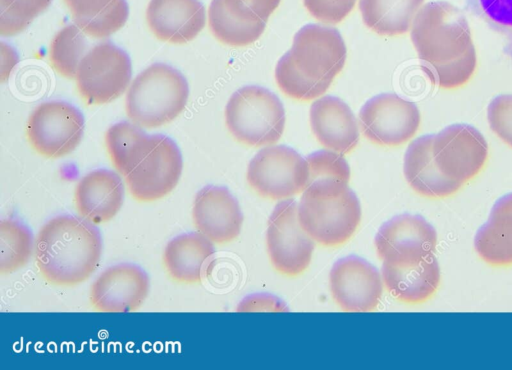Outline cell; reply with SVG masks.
Instances as JSON below:
<instances>
[{
    "label": "cell",
    "mask_w": 512,
    "mask_h": 370,
    "mask_svg": "<svg viewBox=\"0 0 512 370\" xmlns=\"http://www.w3.org/2000/svg\"><path fill=\"white\" fill-rule=\"evenodd\" d=\"M422 70L444 90L466 85L477 69L471 29L463 11L447 1L423 5L411 26Z\"/></svg>",
    "instance_id": "1"
},
{
    "label": "cell",
    "mask_w": 512,
    "mask_h": 370,
    "mask_svg": "<svg viewBox=\"0 0 512 370\" xmlns=\"http://www.w3.org/2000/svg\"><path fill=\"white\" fill-rule=\"evenodd\" d=\"M347 49L333 27L306 24L293 38L292 47L278 60L276 82L287 96L313 100L324 94L345 65Z\"/></svg>",
    "instance_id": "2"
},
{
    "label": "cell",
    "mask_w": 512,
    "mask_h": 370,
    "mask_svg": "<svg viewBox=\"0 0 512 370\" xmlns=\"http://www.w3.org/2000/svg\"><path fill=\"white\" fill-rule=\"evenodd\" d=\"M34 253L42 277L56 286H75L96 270L102 239L95 224L71 215L48 220L39 230Z\"/></svg>",
    "instance_id": "3"
},
{
    "label": "cell",
    "mask_w": 512,
    "mask_h": 370,
    "mask_svg": "<svg viewBox=\"0 0 512 370\" xmlns=\"http://www.w3.org/2000/svg\"><path fill=\"white\" fill-rule=\"evenodd\" d=\"M302 229L318 244L337 247L355 233L361 206L348 183L318 179L304 189L297 210Z\"/></svg>",
    "instance_id": "4"
},
{
    "label": "cell",
    "mask_w": 512,
    "mask_h": 370,
    "mask_svg": "<svg viewBox=\"0 0 512 370\" xmlns=\"http://www.w3.org/2000/svg\"><path fill=\"white\" fill-rule=\"evenodd\" d=\"M188 96L185 77L171 66L156 63L131 83L126 94V113L138 127H160L184 110Z\"/></svg>",
    "instance_id": "5"
},
{
    "label": "cell",
    "mask_w": 512,
    "mask_h": 370,
    "mask_svg": "<svg viewBox=\"0 0 512 370\" xmlns=\"http://www.w3.org/2000/svg\"><path fill=\"white\" fill-rule=\"evenodd\" d=\"M225 123L234 139L242 144L271 145L283 134L284 106L267 88L247 85L230 96L225 108Z\"/></svg>",
    "instance_id": "6"
},
{
    "label": "cell",
    "mask_w": 512,
    "mask_h": 370,
    "mask_svg": "<svg viewBox=\"0 0 512 370\" xmlns=\"http://www.w3.org/2000/svg\"><path fill=\"white\" fill-rule=\"evenodd\" d=\"M246 178L261 197L285 200L303 192L309 171L305 158L286 145L268 146L250 160Z\"/></svg>",
    "instance_id": "7"
},
{
    "label": "cell",
    "mask_w": 512,
    "mask_h": 370,
    "mask_svg": "<svg viewBox=\"0 0 512 370\" xmlns=\"http://www.w3.org/2000/svg\"><path fill=\"white\" fill-rule=\"evenodd\" d=\"M182 168V155L176 143L165 135H152L137 163L124 178L135 200L152 202L165 197L176 187Z\"/></svg>",
    "instance_id": "8"
},
{
    "label": "cell",
    "mask_w": 512,
    "mask_h": 370,
    "mask_svg": "<svg viewBox=\"0 0 512 370\" xmlns=\"http://www.w3.org/2000/svg\"><path fill=\"white\" fill-rule=\"evenodd\" d=\"M131 74L127 53L110 42H103L84 55L75 80L82 99L89 105H100L122 95L130 83Z\"/></svg>",
    "instance_id": "9"
},
{
    "label": "cell",
    "mask_w": 512,
    "mask_h": 370,
    "mask_svg": "<svg viewBox=\"0 0 512 370\" xmlns=\"http://www.w3.org/2000/svg\"><path fill=\"white\" fill-rule=\"evenodd\" d=\"M295 200L285 199L273 209L266 231V246L273 268L293 277L309 266L315 241L302 229Z\"/></svg>",
    "instance_id": "10"
},
{
    "label": "cell",
    "mask_w": 512,
    "mask_h": 370,
    "mask_svg": "<svg viewBox=\"0 0 512 370\" xmlns=\"http://www.w3.org/2000/svg\"><path fill=\"white\" fill-rule=\"evenodd\" d=\"M84 131L82 113L64 101H47L31 113L26 136L31 147L47 158L70 154L79 145Z\"/></svg>",
    "instance_id": "11"
},
{
    "label": "cell",
    "mask_w": 512,
    "mask_h": 370,
    "mask_svg": "<svg viewBox=\"0 0 512 370\" xmlns=\"http://www.w3.org/2000/svg\"><path fill=\"white\" fill-rule=\"evenodd\" d=\"M436 166L448 179L463 185L476 177L488 159V144L472 125L456 123L433 135Z\"/></svg>",
    "instance_id": "12"
},
{
    "label": "cell",
    "mask_w": 512,
    "mask_h": 370,
    "mask_svg": "<svg viewBox=\"0 0 512 370\" xmlns=\"http://www.w3.org/2000/svg\"><path fill=\"white\" fill-rule=\"evenodd\" d=\"M359 121L362 133L372 143L399 146L416 134L421 115L414 102L395 93H382L361 107Z\"/></svg>",
    "instance_id": "13"
},
{
    "label": "cell",
    "mask_w": 512,
    "mask_h": 370,
    "mask_svg": "<svg viewBox=\"0 0 512 370\" xmlns=\"http://www.w3.org/2000/svg\"><path fill=\"white\" fill-rule=\"evenodd\" d=\"M374 245L383 263L411 265L434 254L437 232L422 216L401 214L380 227Z\"/></svg>",
    "instance_id": "14"
},
{
    "label": "cell",
    "mask_w": 512,
    "mask_h": 370,
    "mask_svg": "<svg viewBox=\"0 0 512 370\" xmlns=\"http://www.w3.org/2000/svg\"><path fill=\"white\" fill-rule=\"evenodd\" d=\"M380 272L368 261L350 255L334 263L329 273V288L335 303L348 312L376 309L382 294Z\"/></svg>",
    "instance_id": "15"
},
{
    "label": "cell",
    "mask_w": 512,
    "mask_h": 370,
    "mask_svg": "<svg viewBox=\"0 0 512 370\" xmlns=\"http://www.w3.org/2000/svg\"><path fill=\"white\" fill-rule=\"evenodd\" d=\"M149 278L140 267L121 263L104 270L93 282L89 299L98 312H132L149 292Z\"/></svg>",
    "instance_id": "16"
},
{
    "label": "cell",
    "mask_w": 512,
    "mask_h": 370,
    "mask_svg": "<svg viewBox=\"0 0 512 370\" xmlns=\"http://www.w3.org/2000/svg\"><path fill=\"white\" fill-rule=\"evenodd\" d=\"M192 219L197 231L216 244L235 240L244 220L239 203L229 190L212 185L197 192Z\"/></svg>",
    "instance_id": "17"
},
{
    "label": "cell",
    "mask_w": 512,
    "mask_h": 370,
    "mask_svg": "<svg viewBox=\"0 0 512 370\" xmlns=\"http://www.w3.org/2000/svg\"><path fill=\"white\" fill-rule=\"evenodd\" d=\"M205 8L199 0H150L146 22L156 38L172 44L193 40L205 26Z\"/></svg>",
    "instance_id": "18"
},
{
    "label": "cell",
    "mask_w": 512,
    "mask_h": 370,
    "mask_svg": "<svg viewBox=\"0 0 512 370\" xmlns=\"http://www.w3.org/2000/svg\"><path fill=\"white\" fill-rule=\"evenodd\" d=\"M310 126L322 146L341 154L351 152L359 142L354 113L336 96L326 95L312 103Z\"/></svg>",
    "instance_id": "19"
},
{
    "label": "cell",
    "mask_w": 512,
    "mask_h": 370,
    "mask_svg": "<svg viewBox=\"0 0 512 370\" xmlns=\"http://www.w3.org/2000/svg\"><path fill=\"white\" fill-rule=\"evenodd\" d=\"M124 187L113 171L97 169L83 176L77 183L74 202L78 215L99 225L110 221L122 207Z\"/></svg>",
    "instance_id": "20"
},
{
    "label": "cell",
    "mask_w": 512,
    "mask_h": 370,
    "mask_svg": "<svg viewBox=\"0 0 512 370\" xmlns=\"http://www.w3.org/2000/svg\"><path fill=\"white\" fill-rule=\"evenodd\" d=\"M214 255L213 242L200 232H191L179 235L167 243L163 264L172 280L195 284L211 272Z\"/></svg>",
    "instance_id": "21"
},
{
    "label": "cell",
    "mask_w": 512,
    "mask_h": 370,
    "mask_svg": "<svg viewBox=\"0 0 512 370\" xmlns=\"http://www.w3.org/2000/svg\"><path fill=\"white\" fill-rule=\"evenodd\" d=\"M434 134L413 140L404 155L403 172L409 186L419 195L441 199L455 194L462 185L445 177L435 164L432 154Z\"/></svg>",
    "instance_id": "22"
},
{
    "label": "cell",
    "mask_w": 512,
    "mask_h": 370,
    "mask_svg": "<svg viewBox=\"0 0 512 370\" xmlns=\"http://www.w3.org/2000/svg\"><path fill=\"white\" fill-rule=\"evenodd\" d=\"M381 276L389 293L405 304H421L429 300L437 291L441 278L434 254L406 266L383 263Z\"/></svg>",
    "instance_id": "23"
},
{
    "label": "cell",
    "mask_w": 512,
    "mask_h": 370,
    "mask_svg": "<svg viewBox=\"0 0 512 370\" xmlns=\"http://www.w3.org/2000/svg\"><path fill=\"white\" fill-rule=\"evenodd\" d=\"M208 23L217 40L233 47L253 43L266 26V22L242 0H212L208 9Z\"/></svg>",
    "instance_id": "24"
},
{
    "label": "cell",
    "mask_w": 512,
    "mask_h": 370,
    "mask_svg": "<svg viewBox=\"0 0 512 370\" xmlns=\"http://www.w3.org/2000/svg\"><path fill=\"white\" fill-rule=\"evenodd\" d=\"M478 256L494 267L512 266V193L500 197L474 237Z\"/></svg>",
    "instance_id": "25"
},
{
    "label": "cell",
    "mask_w": 512,
    "mask_h": 370,
    "mask_svg": "<svg viewBox=\"0 0 512 370\" xmlns=\"http://www.w3.org/2000/svg\"><path fill=\"white\" fill-rule=\"evenodd\" d=\"M75 24L88 36L107 38L124 26L126 0H64Z\"/></svg>",
    "instance_id": "26"
},
{
    "label": "cell",
    "mask_w": 512,
    "mask_h": 370,
    "mask_svg": "<svg viewBox=\"0 0 512 370\" xmlns=\"http://www.w3.org/2000/svg\"><path fill=\"white\" fill-rule=\"evenodd\" d=\"M424 0H359L364 24L381 36L405 34Z\"/></svg>",
    "instance_id": "27"
},
{
    "label": "cell",
    "mask_w": 512,
    "mask_h": 370,
    "mask_svg": "<svg viewBox=\"0 0 512 370\" xmlns=\"http://www.w3.org/2000/svg\"><path fill=\"white\" fill-rule=\"evenodd\" d=\"M137 125L119 122L109 127L105 146L114 168L124 177L131 171L147 139Z\"/></svg>",
    "instance_id": "28"
},
{
    "label": "cell",
    "mask_w": 512,
    "mask_h": 370,
    "mask_svg": "<svg viewBox=\"0 0 512 370\" xmlns=\"http://www.w3.org/2000/svg\"><path fill=\"white\" fill-rule=\"evenodd\" d=\"M30 230L15 219L0 222V273L10 274L24 267L33 252Z\"/></svg>",
    "instance_id": "29"
},
{
    "label": "cell",
    "mask_w": 512,
    "mask_h": 370,
    "mask_svg": "<svg viewBox=\"0 0 512 370\" xmlns=\"http://www.w3.org/2000/svg\"><path fill=\"white\" fill-rule=\"evenodd\" d=\"M85 35L76 24H70L53 37L48 59L53 69L61 76L75 78L78 66L87 53Z\"/></svg>",
    "instance_id": "30"
},
{
    "label": "cell",
    "mask_w": 512,
    "mask_h": 370,
    "mask_svg": "<svg viewBox=\"0 0 512 370\" xmlns=\"http://www.w3.org/2000/svg\"><path fill=\"white\" fill-rule=\"evenodd\" d=\"M467 7L504 38V53L512 59V0H467Z\"/></svg>",
    "instance_id": "31"
},
{
    "label": "cell",
    "mask_w": 512,
    "mask_h": 370,
    "mask_svg": "<svg viewBox=\"0 0 512 370\" xmlns=\"http://www.w3.org/2000/svg\"><path fill=\"white\" fill-rule=\"evenodd\" d=\"M51 2L52 0H0L1 36H14L22 32Z\"/></svg>",
    "instance_id": "32"
},
{
    "label": "cell",
    "mask_w": 512,
    "mask_h": 370,
    "mask_svg": "<svg viewBox=\"0 0 512 370\" xmlns=\"http://www.w3.org/2000/svg\"><path fill=\"white\" fill-rule=\"evenodd\" d=\"M308 184L318 179H336L349 182L350 167L343 154L333 150H318L306 157Z\"/></svg>",
    "instance_id": "33"
},
{
    "label": "cell",
    "mask_w": 512,
    "mask_h": 370,
    "mask_svg": "<svg viewBox=\"0 0 512 370\" xmlns=\"http://www.w3.org/2000/svg\"><path fill=\"white\" fill-rule=\"evenodd\" d=\"M487 121L492 132L512 148V94H501L490 101Z\"/></svg>",
    "instance_id": "34"
},
{
    "label": "cell",
    "mask_w": 512,
    "mask_h": 370,
    "mask_svg": "<svg viewBox=\"0 0 512 370\" xmlns=\"http://www.w3.org/2000/svg\"><path fill=\"white\" fill-rule=\"evenodd\" d=\"M357 0H303L304 6L317 20L337 24L354 8Z\"/></svg>",
    "instance_id": "35"
},
{
    "label": "cell",
    "mask_w": 512,
    "mask_h": 370,
    "mask_svg": "<svg viewBox=\"0 0 512 370\" xmlns=\"http://www.w3.org/2000/svg\"><path fill=\"white\" fill-rule=\"evenodd\" d=\"M237 311H288L279 298L267 293H256L245 297L238 305Z\"/></svg>",
    "instance_id": "36"
},
{
    "label": "cell",
    "mask_w": 512,
    "mask_h": 370,
    "mask_svg": "<svg viewBox=\"0 0 512 370\" xmlns=\"http://www.w3.org/2000/svg\"><path fill=\"white\" fill-rule=\"evenodd\" d=\"M257 16L267 22L281 0H242Z\"/></svg>",
    "instance_id": "37"
}]
</instances>
